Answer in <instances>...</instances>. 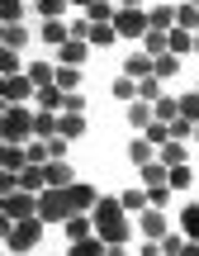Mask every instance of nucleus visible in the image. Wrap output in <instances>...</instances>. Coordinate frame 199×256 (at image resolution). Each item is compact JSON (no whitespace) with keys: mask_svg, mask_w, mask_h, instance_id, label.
Returning a JSON list of instances; mask_svg holds the SVG:
<instances>
[{"mask_svg":"<svg viewBox=\"0 0 199 256\" xmlns=\"http://www.w3.org/2000/svg\"><path fill=\"white\" fill-rule=\"evenodd\" d=\"M152 114H156V124H171V119H180V100H171V95H162V100L152 104Z\"/></svg>","mask_w":199,"mask_h":256,"instance_id":"393cba45","label":"nucleus"},{"mask_svg":"<svg viewBox=\"0 0 199 256\" xmlns=\"http://www.w3.org/2000/svg\"><path fill=\"white\" fill-rule=\"evenodd\" d=\"M90 214H95V238H104L109 247H114V242H128V209H124V200H100Z\"/></svg>","mask_w":199,"mask_h":256,"instance_id":"f03ea898","label":"nucleus"},{"mask_svg":"<svg viewBox=\"0 0 199 256\" xmlns=\"http://www.w3.org/2000/svg\"><path fill=\"white\" fill-rule=\"evenodd\" d=\"M166 48H171V52H194V34L190 28H171V34H166Z\"/></svg>","mask_w":199,"mask_h":256,"instance_id":"b1692460","label":"nucleus"},{"mask_svg":"<svg viewBox=\"0 0 199 256\" xmlns=\"http://www.w3.org/2000/svg\"><path fill=\"white\" fill-rule=\"evenodd\" d=\"M72 38H86L90 43V19H72Z\"/></svg>","mask_w":199,"mask_h":256,"instance_id":"49530a36","label":"nucleus"},{"mask_svg":"<svg viewBox=\"0 0 199 256\" xmlns=\"http://www.w3.org/2000/svg\"><path fill=\"white\" fill-rule=\"evenodd\" d=\"M162 162L166 166H185V147L180 142H162Z\"/></svg>","mask_w":199,"mask_h":256,"instance_id":"c9c22d12","label":"nucleus"},{"mask_svg":"<svg viewBox=\"0 0 199 256\" xmlns=\"http://www.w3.org/2000/svg\"><path fill=\"white\" fill-rule=\"evenodd\" d=\"M180 232L190 242H199V204H185V209H180Z\"/></svg>","mask_w":199,"mask_h":256,"instance_id":"5701e85b","label":"nucleus"},{"mask_svg":"<svg viewBox=\"0 0 199 256\" xmlns=\"http://www.w3.org/2000/svg\"><path fill=\"white\" fill-rule=\"evenodd\" d=\"M138 228H142V238H156V242H162L166 238V214L162 209H142V214H138Z\"/></svg>","mask_w":199,"mask_h":256,"instance_id":"6e6552de","label":"nucleus"},{"mask_svg":"<svg viewBox=\"0 0 199 256\" xmlns=\"http://www.w3.org/2000/svg\"><path fill=\"white\" fill-rule=\"evenodd\" d=\"M0 72H5V76H19V52H14V48L0 52Z\"/></svg>","mask_w":199,"mask_h":256,"instance_id":"37998d69","label":"nucleus"},{"mask_svg":"<svg viewBox=\"0 0 199 256\" xmlns=\"http://www.w3.org/2000/svg\"><path fill=\"white\" fill-rule=\"evenodd\" d=\"M180 119H190V124H199V90H190V95H180Z\"/></svg>","mask_w":199,"mask_h":256,"instance_id":"f704fd0d","label":"nucleus"},{"mask_svg":"<svg viewBox=\"0 0 199 256\" xmlns=\"http://www.w3.org/2000/svg\"><path fill=\"white\" fill-rule=\"evenodd\" d=\"M5 48H14V52H19V48H28V28L24 24H5Z\"/></svg>","mask_w":199,"mask_h":256,"instance_id":"473e14b6","label":"nucleus"},{"mask_svg":"<svg viewBox=\"0 0 199 256\" xmlns=\"http://www.w3.org/2000/svg\"><path fill=\"white\" fill-rule=\"evenodd\" d=\"M147 19H152L156 34H171V28H176V5H156V10H147Z\"/></svg>","mask_w":199,"mask_h":256,"instance_id":"aec40b11","label":"nucleus"},{"mask_svg":"<svg viewBox=\"0 0 199 256\" xmlns=\"http://www.w3.org/2000/svg\"><path fill=\"white\" fill-rule=\"evenodd\" d=\"M176 28H190V34H199V5L180 0V5H176Z\"/></svg>","mask_w":199,"mask_h":256,"instance_id":"4be33fe9","label":"nucleus"},{"mask_svg":"<svg viewBox=\"0 0 199 256\" xmlns=\"http://www.w3.org/2000/svg\"><path fill=\"white\" fill-rule=\"evenodd\" d=\"M138 256H162V242H156V238H147V242H138Z\"/></svg>","mask_w":199,"mask_h":256,"instance_id":"09e8293b","label":"nucleus"},{"mask_svg":"<svg viewBox=\"0 0 199 256\" xmlns=\"http://www.w3.org/2000/svg\"><path fill=\"white\" fill-rule=\"evenodd\" d=\"M180 256H199V242H185V247H180Z\"/></svg>","mask_w":199,"mask_h":256,"instance_id":"8fccbe9b","label":"nucleus"},{"mask_svg":"<svg viewBox=\"0 0 199 256\" xmlns=\"http://www.w3.org/2000/svg\"><path fill=\"white\" fill-rule=\"evenodd\" d=\"M142 43H147V52H152V57L171 52V48H166V34H156V28H152V34H147V38H142Z\"/></svg>","mask_w":199,"mask_h":256,"instance_id":"a19ab883","label":"nucleus"},{"mask_svg":"<svg viewBox=\"0 0 199 256\" xmlns=\"http://www.w3.org/2000/svg\"><path fill=\"white\" fill-rule=\"evenodd\" d=\"M57 128H62V114H52V110L34 114V138H57Z\"/></svg>","mask_w":199,"mask_h":256,"instance_id":"9b49d317","label":"nucleus"},{"mask_svg":"<svg viewBox=\"0 0 199 256\" xmlns=\"http://www.w3.org/2000/svg\"><path fill=\"white\" fill-rule=\"evenodd\" d=\"M124 76H133V81L152 76V52H128V62H124Z\"/></svg>","mask_w":199,"mask_h":256,"instance_id":"2eb2a0df","label":"nucleus"},{"mask_svg":"<svg viewBox=\"0 0 199 256\" xmlns=\"http://www.w3.org/2000/svg\"><path fill=\"white\" fill-rule=\"evenodd\" d=\"M62 138H81L86 133V114H62V128H57Z\"/></svg>","mask_w":199,"mask_h":256,"instance_id":"2f4dec72","label":"nucleus"},{"mask_svg":"<svg viewBox=\"0 0 199 256\" xmlns=\"http://www.w3.org/2000/svg\"><path fill=\"white\" fill-rule=\"evenodd\" d=\"M43 38H48V48L57 52V48L72 38V24H62V19H48V24H43Z\"/></svg>","mask_w":199,"mask_h":256,"instance_id":"a211bd4d","label":"nucleus"},{"mask_svg":"<svg viewBox=\"0 0 199 256\" xmlns=\"http://www.w3.org/2000/svg\"><path fill=\"white\" fill-rule=\"evenodd\" d=\"M128 162H133V166H147V162H156V147L147 142V138H133V142H128Z\"/></svg>","mask_w":199,"mask_h":256,"instance_id":"6ab92c4d","label":"nucleus"},{"mask_svg":"<svg viewBox=\"0 0 199 256\" xmlns=\"http://www.w3.org/2000/svg\"><path fill=\"white\" fill-rule=\"evenodd\" d=\"M57 86H62V90H76V86H81V72H76V66H57Z\"/></svg>","mask_w":199,"mask_h":256,"instance_id":"4c0bfd02","label":"nucleus"},{"mask_svg":"<svg viewBox=\"0 0 199 256\" xmlns=\"http://www.w3.org/2000/svg\"><path fill=\"white\" fill-rule=\"evenodd\" d=\"M100 204V194H95V185H48L43 194H38V218L52 228V223H66V218H76V214H90Z\"/></svg>","mask_w":199,"mask_h":256,"instance_id":"f257e3e1","label":"nucleus"},{"mask_svg":"<svg viewBox=\"0 0 199 256\" xmlns=\"http://www.w3.org/2000/svg\"><path fill=\"white\" fill-rule=\"evenodd\" d=\"M114 100H124V104L138 100V81H133V76H118V81H114Z\"/></svg>","mask_w":199,"mask_h":256,"instance_id":"7c9ffc66","label":"nucleus"},{"mask_svg":"<svg viewBox=\"0 0 199 256\" xmlns=\"http://www.w3.org/2000/svg\"><path fill=\"white\" fill-rule=\"evenodd\" d=\"M118 200H124V209H128V214H142V209H152V200H147V190H124Z\"/></svg>","mask_w":199,"mask_h":256,"instance_id":"c756f323","label":"nucleus"},{"mask_svg":"<svg viewBox=\"0 0 199 256\" xmlns=\"http://www.w3.org/2000/svg\"><path fill=\"white\" fill-rule=\"evenodd\" d=\"M19 14H24L19 0H0V19H5V24H19Z\"/></svg>","mask_w":199,"mask_h":256,"instance_id":"ea45409f","label":"nucleus"},{"mask_svg":"<svg viewBox=\"0 0 199 256\" xmlns=\"http://www.w3.org/2000/svg\"><path fill=\"white\" fill-rule=\"evenodd\" d=\"M0 166H5V171H24V166H34V162H28V147L5 142V152H0Z\"/></svg>","mask_w":199,"mask_h":256,"instance_id":"9d476101","label":"nucleus"},{"mask_svg":"<svg viewBox=\"0 0 199 256\" xmlns=\"http://www.w3.org/2000/svg\"><path fill=\"white\" fill-rule=\"evenodd\" d=\"M138 171H142V185H147V190H152V185H171V166H166L162 156L147 162V166H138Z\"/></svg>","mask_w":199,"mask_h":256,"instance_id":"1a4fd4ad","label":"nucleus"},{"mask_svg":"<svg viewBox=\"0 0 199 256\" xmlns=\"http://www.w3.org/2000/svg\"><path fill=\"white\" fill-rule=\"evenodd\" d=\"M124 5H128V10H133V5H142V0H124Z\"/></svg>","mask_w":199,"mask_h":256,"instance_id":"3c124183","label":"nucleus"},{"mask_svg":"<svg viewBox=\"0 0 199 256\" xmlns=\"http://www.w3.org/2000/svg\"><path fill=\"white\" fill-rule=\"evenodd\" d=\"M0 214L5 218H38V194H28V190H14V194H5L0 200Z\"/></svg>","mask_w":199,"mask_h":256,"instance_id":"39448f33","label":"nucleus"},{"mask_svg":"<svg viewBox=\"0 0 199 256\" xmlns=\"http://www.w3.org/2000/svg\"><path fill=\"white\" fill-rule=\"evenodd\" d=\"M162 86H166V81H156V76H142V81H138V100H147V104H156V100H162V95H166Z\"/></svg>","mask_w":199,"mask_h":256,"instance_id":"a878e982","label":"nucleus"},{"mask_svg":"<svg viewBox=\"0 0 199 256\" xmlns=\"http://www.w3.org/2000/svg\"><path fill=\"white\" fill-rule=\"evenodd\" d=\"M104 252H109L104 238H81V242H72V247H66V256H104Z\"/></svg>","mask_w":199,"mask_h":256,"instance_id":"dca6fc26","label":"nucleus"},{"mask_svg":"<svg viewBox=\"0 0 199 256\" xmlns=\"http://www.w3.org/2000/svg\"><path fill=\"white\" fill-rule=\"evenodd\" d=\"M114 14H118V10L109 5V0H95V5H86V19H90V24H114Z\"/></svg>","mask_w":199,"mask_h":256,"instance_id":"bb28decb","label":"nucleus"},{"mask_svg":"<svg viewBox=\"0 0 199 256\" xmlns=\"http://www.w3.org/2000/svg\"><path fill=\"white\" fill-rule=\"evenodd\" d=\"M190 5H199V0H190Z\"/></svg>","mask_w":199,"mask_h":256,"instance_id":"864d4df0","label":"nucleus"},{"mask_svg":"<svg viewBox=\"0 0 199 256\" xmlns=\"http://www.w3.org/2000/svg\"><path fill=\"white\" fill-rule=\"evenodd\" d=\"M0 95H5L10 104H24L28 95H38V86H34V76H5V86H0Z\"/></svg>","mask_w":199,"mask_h":256,"instance_id":"423d86ee","label":"nucleus"},{"mask_svg":"<svg viewBox=\"0 0 199 256\" xmlns=\"http://www.w3.org/2000/svg\"><path fill=\"white\" fill-rule=\"evenodd\" d=\"M62 114H86V95L81 90H66V110Z\"/></svg>","mask_w":199,"mask_h":256,"instance_id":"c03bdc74","label":"nucleus"},{"mask_svg":"<svg viewBox=\"0 0 199 256\" xmlns=\"http://www.w3.org/2000/svg\"><path fill=\"white\" fill-rule=\"evenodd\" d=\"M152 119H156V114H152V104H147V100H133V104H128V124H133V128H147Z\"/></svg>","mask_w":199,"mask_h":256,"instance_id":"c85d7f7f","label":"nucleus"},{"mask_svg":"<svg viewBox=\"0 0 199 256\" xmlns=\"http://www.w3.org/2000/svg\"><path fill=\"white\" fill-rule=\"evenodd\" d=\"M66 142H72V138H62V133L48 138V147H52V162H57V156H66Z\"/></svg>","mask_w":199,"mask_h":256,"instance_id":"de8ad7c7","label":"nucleus"},{"mask_svg":"<svg viewBox=\"0 0 199 256\" xmlns=\"http://www.w3.org/2000/svg\"><path fill=\"white\" fill-rule=\"evenodd\" d=\"M147 200H152V209H162V204L171 200V185H152V190H147Z\"/></svg>","mask_w":199,"mask_h":256,"instance_id":"a18cd8bd","label":"nucleus"},{"mask_svg":"<svg viewBox=\"0 0 199 256\" xmlns=\"http://www.w3.org/2000/svg\"><path fill=\"white\" fill-rule=\"evenodd\" d=\"M62 228H66V238H72V242H81V238H90V232H95V214H76V218H66Z\"/></svg>","mask_w":199,"mask_h":256,"instance_id":"4468645a","label":"nucleus"},{"mask_svg":"<svg viewBox=\"0 0 199 256\" xmlns=\"http://www.w3.org/2000/svg\"><path fill=\"white\" fill-rule=\"evenodd\" d=\"M66 5H72V0H38V14H43V19H62Z\"/></svg>","mask_w":199,"mask_h":256,"instance_id":"e433bc0d","label":"nucleus"},{"mask_svg":"<svg viewBox=\"0 0 199 256\" xmlns=\"http://www.w3.org/2000/svg\"><path fill=\"white\" fill-rule=\"evenodd\" d=\"M185 242H190L185 232H180V238H176V232H166V238H162V256H180V247H185Z\"/></svg>","mask_w":199,"mask_h":256,"instance_id":"58836bf2","label":"nucleus"},{"mask_svg":"<svg viewBox=\"0 0 199 256\" xmlns=\"http://www.w3.org/2000/svg\"><path fill=\"white\" fill-rule=\"evenodd\" d=\"M43 176H48V185H76V176H72V166L57 156V162H48L43 166Z\"/></svg>","mask_w":199,"mask_h":256,"instance_id":"412c9836","label":"nucleus"},{"mask_svg":"<svg viewBox=\"0 0 199 256\" xmlns=\"http://www.w3.org/2000/svg\"><path fill=\"white\" fill-rule=\"evenodd\" d=\"M190 180H194V171H190V166H171V190H185Z\"/></svg>","mask_w":199,"mask_h":256,"instance_id":"79ce46f5","label":"nucleus"},{"mask_svg":"<svg viewBox=\"0 0 199 256\" xmlns=\"http://www.w3.org/2000/svg\"><path fill=\"white\" fill-rule=\"evenodd\" d=\"M114 38H118V28H114V24H90V43H95V48H109Z\"/></svg>","mask_w":199,"mask_h":256,"instance_id":"72a5a7b5","label":"nucleus"},{"mask_svg":"<svg viewBox=\"0 0 199 256\" xmlns=\"http://www.w3.org/2000/svg\"><path fill=\"white\" fill-rule=\"evenodd\" d=\"M194 52H199V34H194Z\"/></svg>","mask_w":199,"mask_h":256,"instance_id":"603ef678","label":"nucleus"},{"mask_svg":"<svg viewBox=\"0 0 199 256\" xmlns=\"http://www.w3.org/2000/svg\"><path fill=\"white\" fill-rule=\"evenodd\" d=\"M34 100H38V110H52V114H57V110H66V90H62V86H43Z\"/></svg>","mask_w":199,"mask_h":256,"instance_id":"ddd939ff","label":"nucleus"},{"mask_svg":"<svg viewBox=\"0 0 199 256\" xmlns=\"http://www.w3.org/2000/svg\"><path fill=\"white\" fill-rule=\"evenodd\" d=\"M176 72H180V57H176V52H162V57H152V76H156V81H171Z\"/></svg>","mask_w":199,"mask_h":256,"instance_id":"f3484780","label":"nucleus"},{"mask_svg":"<svg viewBox=\"0 0 199 256\" xmlns=\"http://www.w3.org/2000/svg\"><path fill=\"white\" fill-rule=\"evenodd\" d=\"M28 76H34L38 90H43V86H57V66L52 62H34V66H28Z\"/></svg>","mask_w":199,"mask_h":256,"instance_id":"cd10ccee","label":"nucleus"},{"mask_svg":"<svg viewBox=\"0 0 199 256\" xmlns=\"http://www.w3.org/2000/svg\"><path fill=\"white\" fill-rule=\"evenodd\" d=\"M114 28H118V38H147V34H152V19H147V10H118V14H114Z\"/></svg>","mask_w":199,"mask_h":256,"instance_id":"20e7f679","label":"nucleus"},{"mask_svg":"<svg viewBox=\"0 0 199 256\" xmlns=\"http://www.w3.org/2000/svg\"><path fill=\"white\" fill-rule=\"evenodd\" d=\"M86 52H90V43H86V38H66V43L57 48L52 57H57V66H81Z\"/></svg>","mask_w":199,"mask_h":256,"instance_id":"0eeeda50","label":"nucleus"},{"mask_svg":"<svg viewBox=\"0 0 199 256\" xmlns=\"http://www.w3.org/2000/svg\"><path fill=\"white\" fill-rule=\"evenodd\" d=\"M19 190H28V194H43V190H48V176H43V166H24V171H19Z\"/></svg>","mask_w":199,"mask_h":256,"instance_id":"f8f14e48","label":"nucleus"},{"mask_svg":"<svg viewBox=\"0 0 199 256\" xmlns=\"http://www.w3.org/2000/svg\"><path fill=\"white\" fill-rule=\"evenodd\" d=\"M0 133H5V142H19V147H24L28 138H34V114H28L24 104H10L5 119H0Z\"/></svg>","mask_w":199,"mask_h":256,"instance_id":"7ed1b4c3","label":"nucleus"}]
</instances>
